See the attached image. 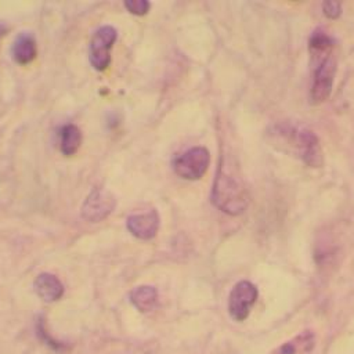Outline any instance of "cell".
I'll return each mask as SVG.
<instances>
[{
    "mask_svg": "<svg viewBox=\"0 0 354 354\" xmlns=\"http://www.w3.org/2000/svg\"><path fill=\"white\" fill-rule=\"evenodd\" d=\"M311 83L308 98L313 104L326 101L332 93L337 71V44L325 29L315 28L308 37Z\"/></svg>",
    "mask_w": 354,
    "mask_h": 354,
    "instance_id": "6da1fadb",
    "label": "cell"
},
{
    "mask_svg": "<svg viewBox=\"0 0 354 354\" xmlns=\"http://www.w3.org/2000/svg\"><path fill=\"white\" fill-rule=\"evenodd\" d=\"M268 136L277 147L293 153L307 166L319 167L322 165L319 140L307 126L299 122L281 120L268 129Z\"/></svg>",
    "mask_w": 354,
    "mask_h": 354,
    "instance_id": "7a4b0ae2",
    "label": "cell"
},
{
    "mask_svg": "<svg viewBox=\"0 0 354 354\" xmlns=\"http://www.w3.org/2000/svg\"><path fill=\"white\" fill-rule=\"evenodd\" d=\"M250 196L243 181L230 167L227 160L221 159L212 188V202L223 213L230 216L242 214Z\"/></svg>",
    "mask_w": 354,
    "mask_h": 354,
    "instance_id": "3957f363",
    "label": "cell"
},
{
    "mask_svg": "<svg viewBox=\"0 0 354 354\" xmlns=\"http://www.w3.org/2000/svg\"><path fill=\"white\" fill-rule=\"evenodd\" d=\"M210 165V153L205 147H192L176 156L173 160L174 173L184 180H199Z\"/></svg>",
    "mask_w": 354,
    "mask_h": 354,
    "instance_id": "277c9868",
    "label": "cell"
},
{
    "mask_svg": "<svg viewBox=\"0 0 354 354\" xmlns=\"http://www.w3.org/2000/svg\"><path fill=\"white\" fill-rule=\"evenodd\" d=\"M118 39V32L111 25H104L98 28L90 40L88 46V59L91 66L102 72L111 64V50Z\"/></svg>",
    "mask_w": 354,
    "mask_h": 354,
    "instance_id": "5b68a950",
    "label": "cell"
},
{
    "mask_svg": "<svg viewBox=\"0 0 354 354\" xmlns=\"http://www.w3.org/2000/svg\"><path fill=\"white\" fill-rule=\"evenodd\" d=\"M257 297L259 290L253 282L246 279L236 282L228 296L230 317L238 322L245 321L249 317Z\"/></svg>",
    "mask_w": 354,
    "mask_h": 354,
    "instance_id": "8992f818",
    "label": "cell"
},
{
    "mask_svg": "<svg viewBox=\"0 0 354 354\" xmlns=\"http://www.w3.org/2000/svg\"><path fill=\"white\" fill-rule=\"evenodd\" d=\"M115 196L104 188H93L82 205V217L90 223H100L115 209Z\"/></svg>",
    "mask_w": 354,
    "mask_h": 354,
    "instance_id": "52a82bcc",
    "label": "cell"
},
{
    "mask_svg": "<svg viewBox=\"0 0 354 354\" xmlns=\"http://www.w3.org/2000/svg\"><path fill=\"white\" fill-rule=\"evenodd\" d=\"M160 218L156 210H149L145 213H138V214H131L126 220V227L129 232L142 241H149L152 239L158 230H159Z\"/></svg>",
    "mask_w": 354,
    "mask_h": 354,
    "instance_id": "ba28073f",
    "label": "cell"
},
{
    "mask_svg": "<svg viewBox=\"0 0 354 354\" xmlns=\"http://www.w3.org/2000/svg\"><path fill=\"white\" fill-rule=\"evenodd\" d=\"M33 288L36 295L47 303L57 301L64 295L62 282L54 274L50 272L39 274L33 282Z\"/></svg>",
    "mask_w": 354,
    "mask_h": 354,
    "instance_id": "9c48e42d",
    "label": "cell"
},
{
    "mask_svg": "<svg viewBox=\"0 0 354 354\" xmlns=\"http://www.w3.org/2000/svg\"><path fill=\"white\" fill-rule=\"evenodd\" d=\"M12 59L19 65L30 64L37 55L36 39L30 32H21L11 47Z\"/></svg>",
    "mask_w": 354,
    "mask_h": 354,
    "instance_id": "30bf717a",
    "label": "cell"
},
{
    "mask_svg": "<svg viewBox=\"0 0 354 354\" xmlns=\"http://www.w3.org/2000/svg\"><path fill=\"white\" fill-rule=\"evenodd\" d=\"M315 344V336L311 330H304L293 339L281 344L274 354H308Z\"/></svg>",
    "mask_w": 354,
    "mask_h": 354,
    "instance_id": "8fae6325",
    "label": "cell"
},
{
    "mask_svg": "<svg viewBox=\"0 0 354 354\" xmlns=\"http://www.w3.org/2000/svg\"><path fill=\"white\" fill-rule=\"evenodd\" d=\"M130 301L138 311L148 313L153 310L158 303V292L153 286H137L130 292Z\"/></svg>",
    "mask_w": 354,
    "mask_h": 354,
    "instance_id": "7c38bea8",
    "label": "cell"
},
{
    "mask_svg": "<svg viewBox=\"0 0 354 354\" xmlns=\"http://www.w3.org/2000/svg\"><path fill=\"white\" fill-rule=\"evenodd\" d=\"M59 149L65 156H72L77 152L82 144V131L76 124H65L59 131Z\"/></svg>",
    "mask_w": 354,
    "mask_h": 354,
    "instance_id": "4fadbf2b",
    "label": "cell"
},
{
    "mask_svg": "<svg viewBox=\"0 0 354 354\" xmlns=\"http://www.w3.org/2000/svg\"><path fill=\"white\" fill-rule=\"evenodd\" d=\"M124 7L134 15H145L151 8V3L147 0H126Z\"/></svg>",
    "mask_w": 354,
    "mask_h": 354,
    "instance_id": "5bb4252c",
    "label": "cell"
},
{
    "mask_svg": "<svg viewBox=\"0 0 354 354\" xmlns=\"http://www.w3.org/2000/svg\"><path fill=\"white\" fill-rule=\"evenodd\" d=\"M322 12L329 19H336L342 14V4L336 0H326L322 3Z\"/></svg>",
    "mask_w": 354,
    "mask_h": 354,
    "instance_id": "9a60e30c",
    "label": "cell"
},
{
    "mask_svg": "<svg viewBox=\"0 0 354 354\" xmlns=\"http://www.w3.org/2000/svg\"><path fill=\"white\" fill-rule=\"evenodd\" d=\"M6 30H7V29H6V26H4L3 24H0V37L6 33Z\"/></svg>",
    "mask_w": 354,
    "mask_h": 354,
    "instance_id": "2e32d148",
    "label": "cell"
}]
</instances>
